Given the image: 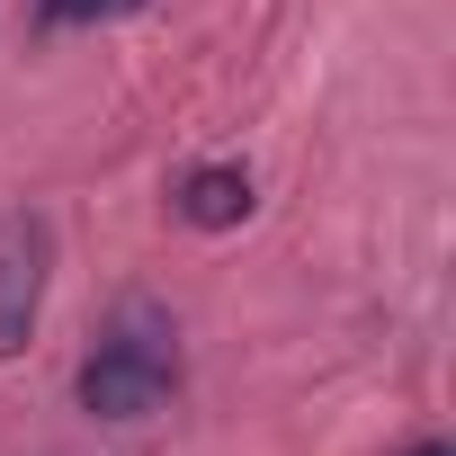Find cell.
I'll list each match as a JSON object with an SVG mask.
<instances>
[{"mask_svg": "<svg viewBox=\"0 0 456 456\" xmlns=\"http://www.w3.org/2000/svg\"><path fill=\"white\" fill-rule=\"evenodd\" d=\"M179 385V349H170V322L152 305H134L117 322V340H99V358L81 367V411L90 420H152Z\"/></svg>", "mask_w": 456, "mask_h": 456, "instance_id": "cell-1", "label": "cell"}, {"mask_svg": "<svg viewBox=\"0 0 456 456\" xmlns=\"http://www.w3.org/2000/svg\"><path fill=\"white\" fill-rule=\"evenodd\" d=\"M45 269H54V233L45 215H0V358H19L45 305Z\"/></svg>", "mask_w": 456, "mask_h": 456, "instance_id": "cell-2", "label": "cell"}, {"mask_svg": "<svg viewBox=\"0 0 456 456\" xmlns=\"http://www.w3.org/2000/svg\"><path fill=\"white\" fill-rule=\"evenodd\" d=\"M197 233H224V224H242L251 215V170H233V161H206V170H188L179 179V197H170Z\"/></svg>", "mask_w": 456, "mask_h": 456, "instance_id": "cell-3", "label": "cell"}, {"mask_svg": "<svg viewBox=\"0 0 456 456\" xmlns=\"http://www.w3.org/2000/svg\"><path fill=\"white\" fill-rule=\"evenodd\" d=\"M126 10H143V0H37V28L63 37V28H99V19H126Z\"/></svg>", "mask_w": 456, "mask_h": 456, "instance_id": "cell-4", "label": "cell"}, {"mask_svg": "<svg viewBox=\"0 0 456 456\" xmlns=\"http://www.w3.org/2000/svg\"><path fill=\"white\" fill-rule=\"evenodd\" d=\"M411 456H456V447H438V438H420V447H411Z\"/></svg>", "mask_w": 456, "mask_h": 456, "instance_id": "cell-5", "label": "cell"}]
</instances>
